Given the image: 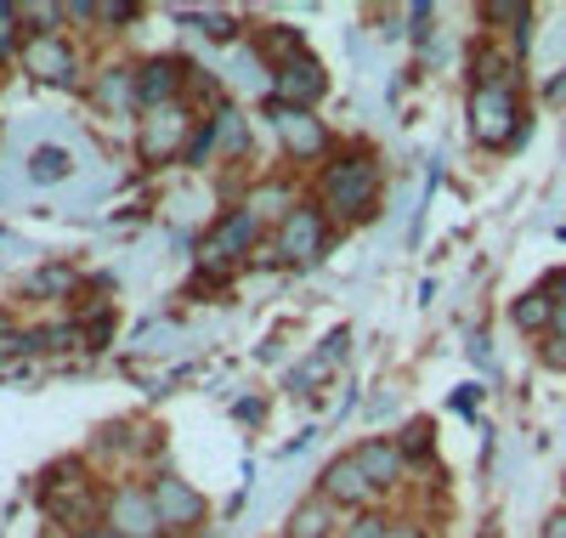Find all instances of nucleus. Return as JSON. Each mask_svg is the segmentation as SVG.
Masks as SVG:
<instances>
[{"instance_id":"f257e3e1","label":"nucleus","mask_w":566,"mask_h":538,"mask_svg":"<svg viewBox=\"0 0 566 538\" xmlns=\"http://www.w3.org/2000/svg\"><path fill=\"white\" fill-rule=\"evenodd\" d=\"M317 205L328 221H368L380 210V165L374 154H335L317 176Z\"/></svg>"},{"instance_id":"f03ea898","label":"nucleus","mask_w":566,"mask_h":538,"mask_svg":"<svg viewBox=\"0 0 566 538\" xmlns=\"http://www.w3.org/2000/svg\"><path fill=\"white\" fill-rule=\"evenodd\" d=\"M40 505H45V516H52V521L74 527V538H80L85 527H103V510H108V499H97V482L85 476L80 459H69V465H57V470H45Z\"/></svg>"},{"instance_id":"7ed1b4c3","label":"nucleus","mask_w":566,"mask_h":538,"mask_svg":"<svg viewBox=\"0 0 566 538\" xmlns=\"http://www.w3.org/2000/svg\"><path fill=\"white\" fill-rule=\"evenodd\" d=\"M464 120H470V142H476V148H493V154L510 148L515 136H527L522 91L515 85H470Z\"/></svg>"},{"instance_id":"20e7f679","label":"nucleus","mask_w":566,"mask_h":538,"mask_svg":"<svg viewBox=\"0 0 566 538\" xmlns=\"http://www.w3.org/2000/svg\"><path fill=\"white\" fill-rule=\"evenodd\" d=\"M193 136H199V114H193V103L148 108V114L136 120V159H142V165H176V159H187Z\"/></svg>"},{"instance_id":"39448f33","label":"nucleus","mask_w":566,"mask_h":538,"mask_svg":"<svg viewBox=\"0 0 566 538\" xmlns=\"http://www.w3.org/2000/svg\"><path fill=\"white\" fill-rule=\"evenodd\" d=\"M261 216L250 210V205H239V210H227L210 232H205V244H199V267L210 272V278H227L232 267H244L250 256H255V244H261Z\"/></svg>"},{"instance_id":"423d86ee","label":"nucleus","mask_w":566,"mask_h":538,"mask_svg":"<svg viewBox=\"0 0 566 538\" xmlns=\"http://www.w3.org/2000/svg\"><path fill=\"white\" fill-rule=\"evenodd\" d=\"M328 238H335V221L323 216V205L301 199L290 216L277 221V232H272V256H277V261H290V267H312V261L328 256Z\"/></svg>"},{"instance_id":"0eeeda50","label":"nucleus","mask_w":566,"mask_h":538,"mask_svg":"<svg viewBox=\"0 0 566 538\" xmlns=\"http://www.w3.org/2000/svg\"><path fill=\"white\" fill-rule=\"evenodd\" d=\"M187 85H193V69L181 58L159 52L148 63H136V96H142V114L148 108H170V103H187Z\"/></svg>"},{"instance_id":"6e6552de","label":"nucleus","mask_w":566,"mask_h":538,"mask_svg":"<svg viewBox=\"0 0 566 538\" xmlns=\"http://www.w3.org/2000/svg\"><path fill=\"white\" fill-rule=\"evenodd\" d=\"M103 521L114 527V538H165V521L154 510V494H148V487H136V482L114 487Z\"/></svg>"},{"instance_id":"1a4fd4ad","label":"nucleus","mask_w":566,"mask_h":538,"mask_svg":"<svg viewBox=\"0 0 566 538\" xmlns=\"http://www.w3.org/2000/svg\"><path fill=\"white\" fill-rule=\"evenodd\" d=\"M23 69L40 85H80V52L69 34H29L23 40Z\"/></svg>"},{"instance_id":"9d476101","label":"nucleus","mask_w":566,"mask_h":538,"mask_svg":"<svg viewBox=\"0 0 566 538\" xmlns=\"http://www.w3.org/2000/svg\"><path fill=\"white\" fill-rule=\"evenodd\" d=\"M148 494H154V510H159L165 532H187V527L205 521V494H199L193 482H181L176 470L148 476Z\"/></svg>"},{"instance_id":"9b49d317","label":"nucleus","mask_w":566,"mask_h":538,"mask_svg":"<svg viewBox=\"0 0 566 538\" xmlns=\"http://www.w3.org/2000/svg\"><path fill=\"white\" fill-rule=\"evenodd\" d=\"M317 494H323L328 505H340V510L368 516V505L380 499V487H374V482L363 476L357 454H340V459H328V465H323V476H317Z\"/></svg>"},{"instance_id":"f8f14e48","label":"nucleus","mask_w":566,"mask_h":538,"mask_svg":"<svg viewBox=\"0 0 566 538\" xmlns=\"http://www.w3.org/2000/svg\"><path fill=\"white\" fill-rule=\"evenodd\" d=\"M266 114H272V125H277L283 154H290L295 165H312V159L328 154V125H323L317 114H306V108H283V103H272Z\"/></svg>"},{"instance_id":"ddd939ff","label":"nucleus","mask_w":566,"mask_h":538,"mask_svg":"<svg viewBox=\"0 0 566 538\" xmlns=\"http://www.w3.org/2000/svg\"><path fill=\"white\" fill-rule=\"evenodd\" d=\"M323 91H328V74L306 52L272 69V103H283V108H306L312 114V103H323Z\"/></svg>"},{"instance_id":"4468645a","label":"nucleus","mask_w":566,"mask_h":538,"mask_svg":"<svg viewBox=\"0 0 566 538\" xmlns=\"http://www.w3.org/2000/svg\"><path fill=\"white\" fill-rule=\"evenodd\" d=\"M352 454H357L363 476L380 487V494H391V487L402 482V470H408V459H402V448H397V436H368V443H357Z\"/></svg>"},{"instance_id":"2eb2a0df","label":"nucleus","mask_w":566,"mask_h":538,"mask_svg":"<svg viewBox=\"0 0 566 538\" xmlns=\"http://www.w3.org/2000/svg\"><path fill=\"white\" fill-rule=\"evenodd\" d=\"M515 80H522V52H515V45L482 40L476 52H470V85H515Z\"/></svg>"},{"instance_id":"dca6fc26","label":"nucleus","mask_w":566,"mask_h":538,"mask_svg":"<svg viewBox=\"0 0 566 538\" xmlns=\"http://www.w3.org/2000/svg\"><path fill=\"white\" fill-rule=\"evenodd\" d=\"M91 96H97V108L108 114H142V96H136V69L130 63H108L97 69V80H91Z\"/></svg>"},{"instance_id":"f3484780","label":"nucleus","mask_w":566,"mask_h":538,"mask_svg":"<svg viewBox=\"0 0 566 538\" xmlns=\"http://www.w3.org/2000/svg\"><path fill=\"white\" fill-rule=\"evenodd\" d=\"M335 532H346V521H340V505H328L323 494L295 505L290 527H283V538H335Z\"/></svg>"},{"instance_id":"a211bd4d","label":"nucleus","mask_w":566,"mask_h":538,"mask_svg":"<svg viewBox=\"0 0 566 538\" xmlns=\"http://www.w3.org/2000/svg\"><path fill=\"white\" fill-rule=\"evenodd\" d=\"M510 323L522 329V334H549V329H555V296H549L544 283H538V289H527V296H515Z\"/></svg>"},{"instance_id":"6ab92c4d","label":"nucleus","mask_w":566,"mask_h":538,"mask_svg":"<svg viewBox=\"0 0 566 538\" xmlns=\"http://www.w3.org/2000/svg\"><path fill=\"white\" fill-rule=\"evenodd\" d=\"M29 176L45 182V187L69 182V176H74V154H69V148H34V154H29Z\"/></svg>"},{"instance_id":"aec40b11","label":"nucleus","mask_w":566,"mask_h":538,"mask_svg":"<svg viewBox=\"0 0 566 538\" xmlns=\"http://www.w3.org/2000/svg\"><path fill=\"white\" fill-rule=\"evenodd\" d=\"M23 12L12 7V0H0V63H12V58H23Z\"/></svg>"},{"instance_id":"412c9836","label":"nucleus","mask_w":566,"mask_h":538,"mask_svg":"<svg viewBox=\"0 0 566 538\" xmlns=\"http://www.w3.org/2000/svg\"><path fill=\"white\" fill-rule=\"evenodd\" d=\"M431 443H437L431 420H408V425H402V436H397V448H402V459H408V465L431 459Z\"/></svg>"},{"instance_id":"4be33fe9","label":"nucleus","mask_w":566,"mask_h":538,"mask_svg":"<svg viewBox=\"0 0 566 538\" xmlns=\"http://www.w3.org/2000/svg\"><path fill=\"white\" fill-rule=\"evenodd\" d=\"M69 289H74V272H69V267H45V272H34V278H29V296H40V301L69 296Z\"/></svg>"},{"instance_id":"5701e85b","label":"nucleus","mask_w":566,"mask_h":538,"mask_svg":"<svg viewBox=\"0 0 566 538\" xmlns=\"http://www.w3.org/2000/svg\"><path fill=\"white\" fill-rule=\"evenodd\" d=\"M482 23H510V34H515L522 23H533V12L515 7V0H493V7H482Z\"/></svg>"},{"instance_id":"b1692460","label":"nucleus","mask_w":566,"mask_h":538,"mask_svg":"<svg viewBox=\"0 0 566 538\" xmlns=\"http://www.w3.org/2000/svg\"><path fill=\"white\" fill-rule=\"evenodd\" d=\"M74 323H45V329H34V346L40 352H63V346H74Z\"/></svg>"},{"instance_id":"393cba45","label":"nucleus","mask_w":566,"mask_h":538,"mask_svg":"<svg viewBox=\"0 0 566 538\" xmlns=\"http://www.w3.org/2000/svg\"><path fill=\"white\" fill-rule=\"evenodd\" d=\"M340 538H391V521L368 510V516H357V521H346V532H340Z\"/></svg>"},{"instance_id":"a878e982","label":"nucleus","mask_w":566,"mask_h":538,"mask_svg":"<svg viewBox=\"0 0 566 538\" xmlns=\"http://www.w3.org/2000/svg\"><path fill=\"white\" fill-rule=\"evenodd\" d=\"M187 23H193L199 34H210V40H232V23L221 12H187Z\"/></svg>"},{"instance_id":"bb28decb","label":"nucleus","mask_w":566,"mask_h":538,"mask_svg":"<svg viewBox=\"0 0 566 538\" xmlns=\"http://www.w3.org/2000/svg\"><path fill=\"white\" fill-rule=\"evenodd\" d=\"M108 334H114V312H97V318L85 323V346H103Z\"/></svg>"},{"instance_id":"cd10ccee","label":"nucleus","mask_w":566,"mask_h":538,"mask_svg":"<svg viewBox=\"0 0 566 538\" xmlns=\"http://www.w3.org/2000/svg\"><path fill=\"white\" fill-rule=\"evenodd\" d=\"M97 23H136V7H130V0H119V7H97Z\"/></svg>"},{"instance_id":"c85d7f7f","label":"nucleus","mask_w":566,"mask_h":538,"mask_svg":"<svg viewBox=\"0 0 566 538\" xmlns=\"http://www.w3.org/2000/svg\"><path fill=\"white\" fill-rule=\"evenodd\" d=\"M544 363H549V369H566V340H560V334L544 340Z\"/></svg>"},{"instance_id":"c756f323","label":"nucleus","mask_w":566,"mask_h":538,"mask_svg":"<svg viewBox=\"0 0 566 538\" xmlns=\"http://www.w3.org/2000/svg\"><path fill=\"white\" fill-rule=\"evenodd\" d=\"M470 358H476L482 369H493V352H488V334H476V340H470Z\"/></svg>"},{"instance_id":"7c9ffc66","label":"nucleus","mask_w":566,"mask_h":538,"mask_svg":"<svg viewBox=\"0 0 566 538\" xmlns=\"http://www.w3.org/2000/svg\"><path fill=\"white\" fill-rule=\"evenodd\" d=\"M538 538H566V510H555L549 521H544V532Z\"/></svg>"},{"instance_id":"2f4dec72","label":"nucleus","mask_w":566,"mask_h":538,"mask_svg":"<svg viewBox=\"0 0 566 538\" xmlns=\"http://www.w3.org/2000/svg\"><path fill=\"white\" fill-rule=\"evenodd\" d=\"M69 18H74V23H97V7H85V0H74Z\"/></svg>"},{"instance_id":"473e14b6","label":"nucleus","mask_w":566,"mask_h":538,"mask_svg":"<svg viewBox=\"0 0 566 538\" xmlns=\"http://www.w3.org/2000/svg\"><path fill=\"white\" fill-rule=\"evenodd\" d=\"M391 538H424L419 521H391Z\"/></svg>"},{"instance_id":"72a5a7b5","label":"nucleus","mask_w":566,"mask_h":538,"mask_svg":"<svg viewBox=\"0 0 566 538\" xmlns=\"http://www.w3.org/2000/svg\"><path fill=\"white\" fill-rule=\"evenodd\" d=\"M549 334H560V340H566V296L555 301V329H549Z\"/></svg>"},{"instance_id":"f704fd0d","label":"nucleus","mask_w":566,"mask_h":538,"mask_svg":"<svg viewBox=\"0 0 566 538\" xmlns=\"http://www.w3.org/2000/svg\"><path fill=\"white\" fill-rule=\"evenodd\" d=\"M560 487H566V482H560Z\"/></svg>"}]
</instances>
